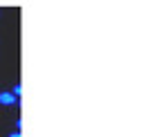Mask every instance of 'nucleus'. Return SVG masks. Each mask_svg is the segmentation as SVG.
<instances>
[{
    "instance_id": "nucleus-1",
    "label": "nucleus",
    "mask_w": 155,
    "mask_h": 137,
    "mask_svg": "<svg viewBox=\"0 0 155 137\" xmlns=\"http://www.w3.org/2000/svg\"><path fill=\"white\" fill-rule=\"evenodd\" d=\"M18 103V97L12 92H0V106H14Z\"/></svg>"
},
{
    "instance_id": "nucleus-2",
    "label": "nucleus",
    "mask_w": 155,
    "mask_h": 137,
    "mask_svg": "<svg viewBox=\"0 0 155 137\" xmlns=\"http://www.w3.org/2000/svg\"><path fill=\"white\" fill-rule=\"evenodd\" d=\"M12 94H16V97H20V86H14V88H12Z\"/></svg>"
},
{
    "instance_id": "nucleus-3",
    "label": "nucleus",
    "mask_w": 155,
    "mask_h": 137,
    "mask_svg": "<svg viewBox=\"0 0 155 137\" xmlns=\"http://www.w3.org/2000/svg\"><path fill=\"white\" fill-rule=\"evenodd\" d=\"M9 137H20V133H18V130H16V133H12V135H9Z\"/></svg>"
}]
</instances>
